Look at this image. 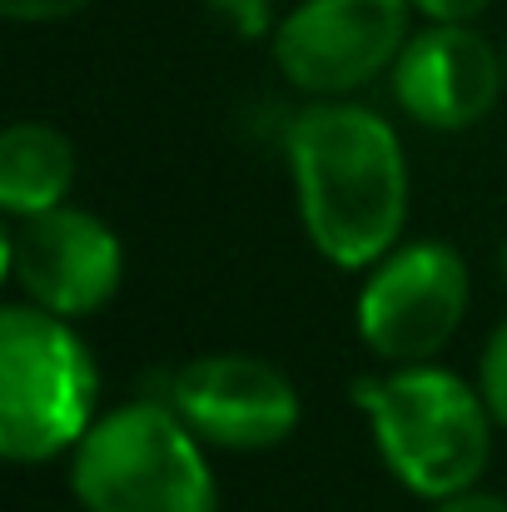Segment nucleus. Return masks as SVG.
I'll use <instances>...</instances> for the list:
<instances>
[{
  "instance_id": "obj_1",
  "label": "nucleus",
  "mask_w": 507,
  "mask_h": 512,
  "mask_svg": "<svg viewBox=\"0 0 507 512\" xmlns=\"http://www.w3.org/2000/svg\"><path fill=\"white\" fill-rule=\"evenodd\" d=\"M289 170L309 244L338 269H373L408 219V160L363 105H309L289 125Z\"/></svg>"
},
{
  "instance_id": "obj_2",
  "label": "nucleus",
  "mask_w": 507,
  "mask_h": 512,
  "mask_svg": "<svg viewBox=\"0 0 507 512\" xmlns=\"http://www.w3.org/2000/svg\"><path fill=\"white\" fill-rule=\"evenodd\" d=\"M353 403L373 423L388 473L418 498H453L478 483L493 453V408L458 373L433 363H398L388 378H358Z\"/></svg>"
},
{
  "instance_id": "obj_3",
  "label": "nucleus",
  "mask_w": 507,
  "mask_h": 512,
  "mask_svg": "<svg viewBox=\"0 0 507 512\" xmlns=\"http://www.w3.org/2000/svg\"><path fill=\"white\" fill-rule=\"evenodd\" d=\"M100 403V368L70 319L40 304L0 314V453L10 463H45L70 453Z\"/></svg>"
},
{
  "instance_id": "obj_4",
  "label": "nucleus",
  "mask_w": 507,
  "mask_h": 512,
  "mask_svg": "<svg viewBox=\"0 0 507 512\" xmlns=\"http://www.w3.org/2000/svg\"><path fill=\"white\" fill-rule=\"evenodd\" d=\"M199 443L169 403H125L75 443L70 488L85 512H219Z\"/></svg>"
},
{
  "instance_id": "obj_5",
  "label": "nucleus",
  "mask_w": 507,
  "mask_h": 512,
  "mask_svg": "<svg viewBox=\"0 0 507 512\" xmlns=\"http://www.w3.org/2000/svg\"><path fill=\"white\" fill-rule=\"evenodd\" d=\"M468 314V264L453 244L423 239L383 254L358 294V334L388 363L438 358Z\"/></svg>"
},
{
  "instance_id": "obj_6",
  "label": "nucleus",
  "mask_w": 507,
  "mask_h": 512,
  "mask_svg": "<svg viewBox=\"0 0 507 512\" xmlns=\"http://www.w3.org/2000/svg\"><path fill=\"white\" fill-rule=\"evenodd\" d=\"M413 0H304L274 25V60L304 95L334 100L388 65L408 45Z\"/></svg>"
},
{
  "instance_id": "obj_7",
  "label": "nucleus",
  "mask_w": 507,
  "mask_h": 512,
  "mask_svg": "<svg viewBox=\"0 0 507 512\" xmlns=\"http://www.w3.org/2000/svg\"><path fill=\"white\" fill-rule=\"evenodd\" d=\"M5 259L20 294L60 319L100 314L125 279V249L115 229L75 204L15 219L5 234Z\"/></svg>"
},
{
  "instance_id": "obj_8",
  "label": "nucleus",
  "mask_w": 507,
  "mask_h": 512,
  "mask_svg": "<svg viewBox=\"0 0 507 512\" xmlns=\"http://www.w3.org/2000/svg\"><path fill=\"white\" fill-rule=\"evenodd\" d=\"M169 408L214 448L264 453L294 438L304 403L294 378L254 353H204L169 378Z\"/></svg>"
},
{
  "instance_id": "obj_9",
  "label": "nucleus",
  "mask_w": 507,
  "mask_h": 512,
  "mask_svg": "<svg viewBox=\"0 0 507 512\" xmlns=\"http://www.w3.org/2000/svg\"><path fill=\"white\" fill-rule=\"evenodd\" d=\"M507 85V60L468 20H433L423 35H408L393 65L398 105L428 130H468L493 115Z\"/></svg>"
},
{
  "instance_id": "obj_10",
  "label": "nucleus",
  "mask_w": 507,
  "mask_h": 512,
  "mask_svg": "<svg viewBox=\"0 0 507 512\" xmlns=\"http://www.w3.org/2000/svg\"><path fill=\"white\" fill-rule=\"evenodd\" d=\"M75 170H80L75 145L55 125L20 120L0 135V204L10 219L65 204Z\"/></svg>"
},
{
  "instance_id": "obj_11",
  "label": "nucleus",
  "mask_w": 507,
  "mask_h": 512,
  "mask_svg": "<svg viewBox=\"0 0 507 512\" xmlns=\"http://www.w3.org/2000/svg\"><path fill=\"white\" fill-rule=\"evenodd\" d=\"M204 5L244 40L274 35V0H204Z\"/></svg>"
},
{
  "instance_id": "obj_12",
  "label": "nucleus",
  "mask_w": 507,
  "mask_h": 512,
  "mask_svg": "<svg viewBox=\"0 0 507 512\" xmlns=\"http://www.w3.org/2000/svg\"><path fill=\"white\" fill-rule=\"evenodd\" d=\"M483 398H488L493 418L507 428V319L483 348Z\"/></svg>"
},
{
  "instance_id": "obj_13",
  "label": "nucleus",
  "mask_w": 507,
  "mask_h": 512,
  "mask_svg": "<svg viewBox=\"0 0 507 512\" xmlns=\"http://www.w3.org/2000/svg\"><path fill=\"white\" fill-rule=\"evenodd\" d=\"M90 0H0V15L5 20H20V25H50V20H70L80 15Z\"/></svg>"
},
{
  "instance_id": "obj_14",
  "label": "nucleus",
  "mask_w": 507,
  "mask_h": 512,
  "mask_svg": "<svg viewBox=\"0 0 507 512\" xmlns=\"http://www.w3.org/2000/svg\"><path fill=\"white\" fill-rule=\"evenodd\" d=\"M428 20H473V15H483L493 0H413Z\"/></svg>"
},
{
  "instance_id": "obj_15",
  "label": "nucleus",
  "mask_w": 507,
  "mask_h": 512,
  "mask_svg": "<svg viewBox=\"0 0 507 512\" xmlns=\"http://www.w3.org/2000/svg\"><path fill=\"white\" fill-rule=\"evenodd\" d=\"M433 512H507V498H493V493H453V498H443Z\"/></svg>"
},
{
  "instance_id": "obj_16",
  "label": "nucleus",
  "mask_w": 507,
  "mask_h": 512,
  "mask_svg": "<svg viewBox=\"0 0 507 512\" xmlns=\"http://www.w3.org/2000/svg\"><path fill=\"white\" fill-rule=\"evenodd\" d=\"M498 264H503V279H507V239H503V259H498Z\"/></svg>"
},
{
  "instance_id": "obj_17",
  "label": "nucleus",
  "mask_w": 507,
  "mask_h": 512,
  "mask_svg": "<svg viewBox=\"0 0 507 512\" xmlns=\"http://www.w3.org/2000/svg\"><path fill=\"white\" fill-rule=\"evenodd\" d=\"M503 60H507V55H503Z\"/></svg>"
}]
</instances>
